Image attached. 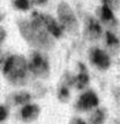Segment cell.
Returning <instances> with one entry per match:
<instances>
[{
    "label": "cell",
    "mask_w": 120,
    "mask_h": 124,
    "mask_svg": "<svg viewBox=\"0 0 120 124\" xmlns=\"http://www.w3.org/2000/svg\"><path fill=\"white\" fill-rule=\"evenodd\" d=\"M2 72L8 79L14 83H18L26 77L27 74V63L26 60L20 55H12L5 61L2 67Z\"/></svg>",
    "instance_id": "obj_1"
},
{
    "label": "cell",
    "mask_w": 120,
    "mask_h": 124,
    "mask_svg": "<svg viewBox=\"0 0 120 124\" xmlns=\"http://www.w3.org/2000/svg\"><path fill=\"white\" fill-rule=\"evenodd\" d=\"M58 15L59 20L61 22L62 27L66 28L68 31H74L76 30L77 23H76V18L74 14L69 8V6L66 2H61L58 7Z\"/></svg>",
    "instance_id": "obj_2"
},
{
    "label": "cell",
    "mask_w": 120,
    "mask_h": 124,
    "mask_svg": "<svg viewBox=\"0 0 120 124\" xmlns=\"http://www.w3.org/2000/svg\"><path fill=\"white\" fill-rule=\"evenodd\" d=\"M29 69L36 76L42 77V78H45L49 76V63L46 61V59L39 53H34V55H31Z\"/></svg>",
    "instance_id": "obj_3"
},
{
    "label": "cell",
    "mask_w": 120,
    "mask_h": 124,
    "mask_svg": "<svg viewBox=\"0 0 120 124\" xmlns=\"http://www.w3.org/2000/svg\"><path fill=\"white\" fill-rule=\"evenodd\" d=\"M98 105V98L93 92H87L82 94L77 101V108L81 110H88L91 109L92 107H96Z\"/></svg>",
    "instance_id": "obj_4"
},
{
    "label": "cell",
    "mask_w": 120,
    "mask_h": 124,
    "mask_svg": "<svg viewBox=\"0 0 120 124\" xmlns=\"http://www.w3.org/2000/svg\"><path fill=\"white\" fill-rule=\"evenodd\" d=\"M90 58H91V61H92L93 64L99 67L101 69H107L109 66H110V58L105 52H103L102 49L93 48L91 51Z\"/></svg>",
    "instance_id": "obj_5"
},
{
    "label": "cell",
    "mask_w": 120,
    "mask_h": 124,
    "mask_svg": "<svg viewBox=\"0 0 120 124\" xmlns=\"http://www.w3.org/2000/svg\"><path fill=\"white\" fill-rule=\"evenodd\" d=\"M39 115V107L37 105H27L22 108L21 116L24 121H34Z\"/></svg>",
    "instance_id": "obj_6"
},
{
    "label": "cell",
    "mask_w": 120,
    "mask_h": 124,
    "mask_svg": "<svg viewBox=\"0 0 120 124\" xmlns=\"http://www.w3.org/2000/svg\"><path fill=\"white\" fill-rule=\"evenodd\" d=\"M43 21H44V24H45V27H46V29L54 37H60L61 36V29H60V27L57 24V22L51 16L43 15Z\"/></svg>",
    "instance_id": "obj_7"
},
{
    "label": "cell",
    "mask_w": 120,
    "mask_h": 124,
    "mask_svg": "<svg viewBox=\"0 0 120 124\" xmlns=\"http://www.w3.org/2000/svg\"><path fill=\"white\" fill-rule=\"evenodd\" d=\"M87 31L90 38H97L101 35V27L96 20L89 18V21L87 22Z\"/></svg>",
    "instance_id": "obj_8"
},
{
    "label": "cell",
    "mask_w": 120,
    "mask_h": 124,
    "mask_svg": "<svg viewBox=\"0 0 120 124\" xmlns=\"http://www.w3.org/2000/svg\"><path fill=\"white\" fill-rule=\"evenodd\" d=\"M89 83V77H88V75L85 74V72H82V74H80L79 76H76L75 78L73 79V84L75 85L76 87L79 90L83 89L85 85Z\"/></svg>",
    "instance_id": "obj_9"
},
{
    "label": "cell",
    "mask_w": 120,
    "mask_h": 124,
    "mask_svg": "<svg viewBox=\"0 0 120 124\" xmlns=\"http://www.w3.org/2000/svg\"><path fill=\"white\" fill-rule=\"evenodd\" d=\"M105 120V113L103 109H97L90 118V124H103Z\"/></svg>",
    "instance_id": "obj_10"
},
{
    "label": "cell",
    "mask_w": 120,
    "mask_h": 124,
    "mask_svg": "<svg viewBox=\"0 0 120 124\" xmlns=\"http://www.w3.org/2000/svg\"><path fill=\"white\" fill-rule=\"evenodd\" d=\"M30 99H31V97L29 93L21 92L14 97V101H15V103H18V105H23V103H27Z\"/></svg>",
    "instance_id": "obj_11"
},
{
    "label": "cell",
    "mask_w": 120,
    "mask_h": 124,
    "mask_svg": "<svg viewBox=\"0 0 120 124\" xmlns=\"http://www.w3.org/2000/svg\"><path fill=\"white\" fill-rule=\"evenodd\" d=\"M102 18L104 21H111V20H113V14H112L111 9L109 8L107 5H104L102 7Z\"/></svg>",
    "instance_id": "obj_12"
},
{
    "label": "cell",
    "mask_w": 120,
    "mask_h": 124,
    "mask_svg": "<svg viewBox=\"0 0 120 124\" xmlns=\"http://www.w3.org/2000/svg\"><path fill=\"white\" fill-rule=\"evenodd\" d=\"M15 6L18 9L26 10V9L29 8V2H28L27 0H15Z\"/></svg>",
    "instance_id": "obj_13"
},
{
    "label": "cell",
    "mask_w": 120,
    "mask_h": 124,
    "mask_svg": "<svg viewBox=\"0 0 120 124\" xmlns=\"http://www.w3.org/2000/svg\"><path fill=\"white\" fill-rule=\"evenodd\" d=\"M106 43L109 45H117L118 44V39L116 36H113L111 32H106Z\"/></svg>",
    "instance_id": "obj_14"
},
{
    "label": "cell",
    "mask_w": 120,
    "mask_h": 124,
    "mask_svg": "<svg viewBox=\"0 0 120 124\" xmlns=\"http://www.w3.org/2000/svg\"><path fill=\"white\" fill-rule=\"evenodd\" d=\"M68 97H69V92H68V90H67L66 87H61V89H60V92H59V99H61V100H66Z\"/></svg>",
    "instance_id": "obj_15"
},
{
    "label": "cell",
    "mask_w": 120,
    "mask_h": 124,
    "mask_svg": "<svg viewBox=\"0 0 120 124\" xmlns=\"http://www.w3.org/2000/svg\"><path fill=\"white\" fill-rule=\"evenodd\" d=\"M6 117H7V110H6V108L4 106H1L0 107V120L5 121Z\"/></svg>",
    "instance_id": "obj_16"
},
{
    "label": "cell",
    "mask_w": 120,
    "mask_h": 124,
    "mask_svg": "<svg viewBox=\"0 0 120 124\" xmlns=\"http://www.w3.org/2000/svg\"><path fill=\"white\" fill-rule=\"evenodd\" d=\"M71 124H87L84 121H82L81 118H73L71 121Z\"/></svg>",
    "instance_id": "obj_17"
}]
</instances>
